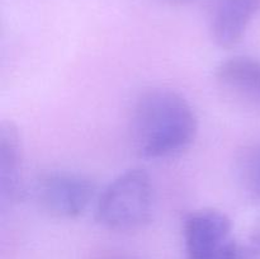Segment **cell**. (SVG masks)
I'll return each mask as SVG.
<instances>
[{
  "instance_id": "3",
  "label": "cell",
  "mask_w": 260,
  "mask_h": 259,
  "mask_svg": "<svg viewBox=\"0 0 260 259\" xmlns=\"http://www.w3.org/2000/svg\"><path fill=\"white\" fill-rule=\"evenodd\" d=\"M90 178L69 170H51L41 174L33 187L36 201L45 212L57 218L83 215L95 197Z\"/></svg>"
},
{
  "instance_id": "5",
  "label": "cell",
  "mask_w": 260,
  "mask_h": 259,
  "mask_svg": "<svg viewBox=\"0 0 260 259\" xmlns=\"http://www.w3.org/2000/svg\"><path fill=\"white\" fill-rule=\"evenodd\" d=\"M259 13L260 0H212L211 37L220 47H234L243 40L251 20Z\"/></svg>"
},
{
  "instance_id": "7",
  "label": "cell",
  "mask_w": 260,
  "mask_h": 259,
  "mask_svg": "<svg viewBox=\"0 0 260 259\" xmlns=\"http://www.w3.org/2000/svg\"><path fill=\"white\" fill-rule=\"evenodd\" d=\"M221 89L236 101L260 108V60L235 56L222 61L216 70Z\"/></svg>"
},
{
  "instance_id": "4",
  "label": "cell",
  "mask_w": 260,
  "mask_h": 259,
  "mask_svg": "<svg viewBox=\"0 0 260 259\" xmlns=\"http://www.w3.org/2000/svg\"><path fill=\"white\" fill-rule=\"evenodd\" d=\"M187 259H235L238 241L228 215L215 208L190 212L183 225Z\"/></svg>"
},
{
  "instance_id": "2",
  "label": "cell",
  "mask_w": 260,
  "mask_h": 259,
  "mask_svg": "<svg viewBox=\"0 0 260 259\" xmlns=\"http://www.w3.org/2000/svg\"><path fill=\"white\" fill-rule=\"evenodd\" d=\"M154 210V185L144 169L119 174L96 201L95 218L113 231H135L150 222Z\"/></svg>"
},
{
  "instance_id": "10",
  "label": "cell",
  "mask_w": 260,
  "mask_h": 259,
  "mask_svg": "<svg viewBox=\"0 0 260 259\" xmlns=\"http://www.w3.org/2000/svg\"><path fill=\"white\" fill-rule=\"evenodd\" d=\"M167 2L174 5H184V4H188V3L194 2V0H167Z\"/></svg>"
},
{
  "instance_id": "9",
  "label": "cell",
  "mask_w": 260,
  "mask_h": 259,
  "mask_svg": "<svg viewBox=\"0 0 260 259\" xmlns=\"http://www.w3.org/2000/svg\"><path fill=\"white\" fill-rule=\"evenodd\" d=\"M235 259H260V229L244 243H238Z\"/></svg>"
},
{
  "instance_id": "8",
  "label": "cell",
  "mask_w": 260,
  "mask_h": 259,
  "mask_svg": "<svg viewBox=\"0 0 260 259\" xmlns=\"http://www.w3.org/2000/svg\"><path fill=\"white\" fill-rule=\"evenodd\" d=\"M238 173L244 187L260 198V145L244 151L239 159Z\"/></svg>"
},
{
  "instance_id": "6",
  "label": "cell",
  "mask_w": 260,
  "mask_h": 259,
  "mask_svg": "<svg viewBox=\"0 0 260 259\" xmlns=\"http://www.w3.org/2000/svg\"><path fill=\"white\" fill-rule=\"evenodd\" d=\"M25 193L24 157L19 130L13 122L0 126V200L3 206L15 205Z\"/></svg>"
},
{
  "instance_id": "1",
  "label": "cell",
  "mask_w": 260,
  "mask_h": 259,
  "mask_svg": "<svg viewBox=\"0 0 260 259\" xmlns=\"http://www.w3.org/2000/svg\"><path fill=\"white\" fill-rule=\"evenodd\" d=\"M198 132V118L189 102L170 89L145 91L132 109L131 139L145 159L177 156L190 147Z\"/></svg>"
}]
</instances>
